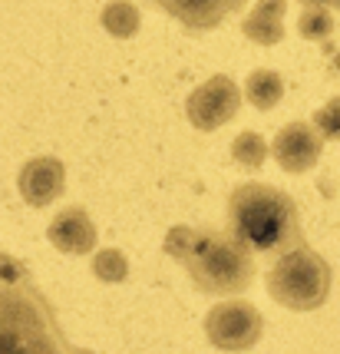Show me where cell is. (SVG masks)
Here are the masks:
<instances>
[{"label":"cell","mask_w":340,"mask_h":354,"mask_svg":"<svg viewBox=\"0 0 340 354\" xmlns=\"http://www.w3.org/2000/svg\"><path fill=\"white\" fill-rule=\"evenodd\" d=\"M0 354H96L66 338L27 262L0 252Z\"/></svg>","instance_id":"6da1fadb"},{"label":"cell","mask_w":340,"mask_h":354,"mask_svg":"<svg viewBox=\"0 0 340 354\" xmlns=\"http://www.w3.org/2000/svg\"><path fill=\"white\" fill-rule=\"evenodd\" d=\"M166 255L182 265L195 285V292L234 298L254 281V255L232 232L172 225L166 235Z\"/></svg>","instance_id":"7a4b0ae2"},{"label":"cell","mask_w":340,"mask_h":354,"mask_svg":"<svg viewBox=\"0 0 340 354\" xmlns=\"http://www.w3.org/2000/svg\"><path fill=\"white\" fill-rule=\"evenodd\" d=\"M228 232L251 248V255L264 259H278L304 245L297 202L268 183H241L228 196Z\"/></svg>","instance_id":"3957f363"},{"label":"cell","mask_w":340,"mask_h":354,"mask_svg":"<svg viewBox=\"0 0 340 354\" xmlns=\"http://www.w3.org/2000/svg\"><path fill=\"white\" fill-rule=\"evenodd\" d=\"M330 281H334V275H330L327 259L317 255L308 242L278 255V262L271 265V272L264 278L268 295L291 311L321 308L330 295Z\"/></svg>","instance_id":"277c9868"},{"label":"cell","mask_w":340,"mask_h":354,"mask_svg":"<svg viewBox=\"0 0 340 354\" xmlns=\"http://www.w3.org/2000/svg\"><path fill=\"white\" fill-rule=\"evenodd\" d=\"M205 335L218 351H251L264 335V318L245 298H225L205 315Z\"/></svg>","instance_id":"5b68a950"},{"label":"cell","mask_w":340,"mask_h":354,"mask_svg":"<svg viewBox=\"0 0 340 354\" xmlns=\"http://www.w3.org/2000/svg\"><path fill=\"white\" fill-rule=\"evenodd\" d=\"M238 109H241V90L225 73L208 77L201 86H195V90L188 93V100H186L188 123L195 126V129H201V133H212L218 126L232 123L234 116H238Z\"/></svg>","instance_id":"8992f818"},{"label":"cell","mask_w":340,"mask_h":354,"mask_svg":"<svg viewBox=\"0 0 340 354\" xmlns=\"http://www.w3.org/2000/svg\"><path fill=\"white\" fill-rule=\"evenodd\" d=\"M271 153L278 159V166L291 176H301V172H310L317 162H321V153H324V136L314 129V123H288L284 129H278V136L271 142Z\"/></svg>","instance_id":"52a82bcc"},{"label":"cell","mask_w":340,"mask_h":354,"mask_svg":"<svg viewBox=\"0 0 340 354\" xmlns=\"http://www.w3.org/2000/svg\"><path fill=\"white\" fill-rule=\"evenodd\" d=\"M17 189H20V199L27 205L43 209V205H50V202H57L63 196V189H66V166L57 156L27 159L20 176H17Z\"/></svg>","instance_id":"ba28073f"},{"label":"cell","mask_w":340,"mask_h":354,"mask_svg":"<svg viewBox=\"0 0 340 354\" xmlns=\"http://www.w3.org/2000/svg\"><path fill=\"white\" fill-rule=\"evenodd\" d=\"M47 239L63 255H90L96 248V225L83 205H66L63 212L53 216Z\"/></svg>","instance_id":"9c48e42d"},{"label":"cell","mask_w":340,"mask_h":354,"mask_svg":"<svg viewBox=\"0 0 340 354\" xmlns=\"http://www.w3.org/2000/svg\"><path fill=\"white\" fill-rule=\"evenodd\" d=\"M159 10H166L169 17H175L186 30L201 33V30H215L225 24L228 14H238V0H152Z\"/></svg>","instance_id":"30bf717a"},{"label":"cell","mask_w":340,"mask_h":354,"mask_svg":"<svg viewBox=\"0 0 340 354\" xmlns=\"http://www.w3.org/2000/svg\"><path fill=\"white\" fill-rule=\"evenodd\" d=\"M248 40L261 46H274L284 40V0H258L254 10L241 24Z\"/></svg>","instance_id":"8fae6325"},{"label":"cell","mask_w":340,"mask_h":354,"mask_svg":"<svg viewBox=\"0 0 340 354\" xmlns=\"http://www.w3.org/2000/svg\"><path fill=\"white\" fill-rule=\"evenodd\" d=\"M245 96L254 109L268 113V109H274L281 103L284 80H281V73H274V70H254V73L245 80Z\"/></svg>","instance_id":"7c38bea8"},{"label":"cell","mask_w":340,"mask_h":354,"mask_svg":"<svg viewBox=\"0 0 340 354\" xmlns=\"http://www.w3.org/2000/svg\"><path fill=\"white\" fill-rule=\"evenodd\" d=\"M99 24H103V30L109 37H116V40H129V37H136L139 33V7L136 3H129V0H112L103 7V14H99Z\"/></svg>","instance_id":"4fadbf2b"},{"label":"cell","mask_w":340,"mask_h":354,"mask_svg":"<svg viewBox=\"0 0 340 354\" xmlns=\"http://www.w3.org/2000/svg\"><path fill=\"white\" fill-rule=\"evenodd\" d=\"M264 159H268V142L261 139V133H238V139L232 142V162L234 166H241V169L254 172L264 166Z\"/></svg>","instance_id":"5bb4252c"},{"label":"cell","mask_w":340,"mask_h":354,"mask_svg":"<svg viewBox=\"0 0 340 354\" xmlns=\"http://www.w3.org/2000/svg\"><path fill=\"white\" fill-rule=\"evenodd\" d=\"M93 275L99 281H106V285H119L129 275V262H126V255L119 248H103V252L93 255Z\"/></svg>","instance_id":"9a60e30c"},{"label":"cell","mask_w":340,"mask_h":354,"mask_svg":"<svg viewBox=\"0 0 340 354\" xmlns=\"http://www.w3.org/2000/svg\"><path fill=\"white\" fill-rule=\"evenodd\" d=\"M297 30L304 40H327L334 33V17L327 7H304V14L297 20Z\"/></svg>","instance_id":"2e32d148"},{"label":"cell","mask_w":340,"mask_h":354,"mask_svg":"<svg viewBox=\"0 0 340 354\" xmlns=\"http://www.w3.org/2000/svg\"><path fill=\"white\" fill-rule=\"evenodd\" d=\"M314 129L327 139H340V96H334L327 106H321L314 113Z\"/></svg>","instance_id":"e0dca14e"},{"label":"cell","mask_w":340,"mask_h":354,"mask_svg":"<svg viewBox=\"0 0 340 354\" xmlns=\"http://www.w3.org/2000/svg\"><path fill=\"white\" fill-rule=\"evenodd\" d=\"M304 7H327V0H301Z\"/></svg>","instance_id":"ac0fdd59"},{"label":"cell","mask_w":340,"mask_h":354,"mask_svg":"<svg viewBox=\"0 0 340 354\" xmlns=\"http://www.w3.org/2000/svg\"><path fill=\"white\" fill-rule=\"evenodd\" d=\"M327 7H334V10H340V0H327Z\"/></svg>","instance_id":"d6986e66"},{"label":"cell","mask_w":340,"mask_h":354,"mask_svg":"<svg viewBox=\"0 0 340 354\" xmlns=\"http://www.w3.org/2000/svg\"><path fill=\"white\" fill-rule=\"evenodd\" d=\"M245 3H248V0H238V7H241V10H245Z\"/></svg>","instance_id":"ffe728a7"}]
</instances>
